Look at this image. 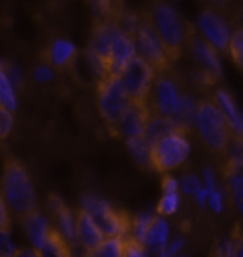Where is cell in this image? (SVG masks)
<instances>
[{
  "instance_id": "1",
  "label": "cell",
  "mask_w": 243,
  "mask_h": 257,
  "mask_svg": "<svg viewBox=\"0 0 243 257\" xmlns=\"http://www.w3.org/2000/svg\"><path fill=\"white\" fill-rule=\"evenodd\" d=\"M148 13L169 60L175 63L186 49L187 35L193 25L182 18L178 10L166 0H155Z\"/></svg>"
},
{
  "instance_id": "2",
  "label": "cell",
  "mask_w": 243,
  "mask_h": 257,
  "mask_svg": "<svg viewBox=\"0 0 243 257\" xmlns=\"http://www.w3.org/2000/svg\"><path fill=\"white\" fill-rule=\"evenodd\" d=\"M0 192L6 204L20 217L36 210V193L30 176L15 157H6L5 160Z\"/></svg>"
},
{
  "instance_id": "3",
  "label": "cell",
  "mask_w": 243,
  "mask_h": 257,
  "mask_svg": "<svg viewBox=\"0 0 243 257\" xmlns=\"http://www.w3.org/2000/svg\"><path fill=\"white\" fill-rule=\"evenodd\" d=\"M195 128L206 149L219 159H224L232 135L215 101L210 99L197 101Z\"/></svg>"
},
{
  "instance_id": "4",
  "label": "cell",
  "mask_w": 243,
  "mask_h": 257,
  "mask_svg": "<svg viewBox=\"0 0 243 257\" xmlns=\"http://www.w3.org/2000/svg\"><path fill=\"white\" fill-rule=\"evenodd\" d=\"M82 210H84L102 231L104 239L128 237L131 236L132 217L126 211L116 210L109 203L93 194L80 197Z\"/></svg>"
},
{
  "instance_id": "5",
  "label": "cell",
  "mask_w": 243,
  "mask_h": 257,
  "mask_svg": "<svg viewBox=\"0 0 243 257\" xmlns=\"http://www.w3.org/2000/svg\"><path fill=\"white\" fill-rule=\"evenodd\" d=\"M129 104H131V99L125 90V86L119 76L103 74L99 77L97 107L110 133L120 121L122 116L129 107Z\"/></svg>"
},
{
  "instance_id": "6",
  "label": "cell",
  "mask_w": 243,
  "mask_h": 257,
  "mask_svg": "<svg viewBox=\"0 0 243 257\" xmlns=\"http://www.w3.org/2000/svg\"><path fill=\"white\" fill-rule=\"evenodd\" d=\"M189 155L190 143L187 140V135L176 130L150 146L152 169L159 173H168L183 165Z\"/></svg>"
},
{
  "instance_id": "7",
  "label": "cell",
  "mask_w": 243,
  "mask_h": 257,
  "mask_svg": "<svg viewBox=\"0 0 243 257\" xmlns=\"http://www.w3.org/2000/svg\"><path fill=\"white\" fill-rule=\"evenodd\" d=\"M135 43L138 56L150 64L156 73H165L170 70L172 62L169 60L163 43L150 22L148 12H143L141 15L139 26L135 32Z\"/></svg>"
},
{
  "instance_id": "8",
  "label": "cell",
  "mask_w": 243,
  "mask_h": 257,
  "mask_svg": "<svg viewBox=\"0 0 243 257\" xmlns=\"http://www.w3.org/2000/svg\"><path fill=\"white\" fill-rule=\"evenodd\" d=\"M186 49H189L190 56L197 66L200 84L206 87L215 86L222 79V64L215 47L206 42L196 26H192L187 35Z\"/></svg>"
},
{
  "instance_id": "9",
  "label": "cell",
  "mask_w": 243,
  "mask_h": 257,
  "mask_svg": "<svg viewBox=\"0 0 243 257\" xmlns=\"http://www.w3.org/2000/svg\"><path fill=\"white\" fill-rule=\"evenodd\" d=\"M169 72L156 73L148 97V107L152 114L172 120L176 114L182 94L185 92L182 90L178 79L169 74Z\"/></svg>"
},
{
  "instance_id": "10",
  "label": "cell",
  "mask_w": 243,
  "mask_h": 257,
  "mask_svg": "<svg viewBox=\"0 0 243 257\" xmlns=\"http://www.w3.org/2000/svg\"><path fill=\"white\" fill-rule=\"evenodd\" d=\"M155 76H156V72L152 69V66L146 63L141 56H136L131 63L126 66V69L122 72L119 77L131 101L148 104V97H149Z\"/></svg>"
},
{
  "instance_id": "11",
  "label": "cell",
  "mask_w": 243,
  "mask_h": 257,
  "mask_svg": "<svg viewBox=\"0 0 243 257\" xmlns=\"http://www.w3.org/2000/svg\"><path fill=\"white\" fill-rule=\"evenodd\" d=\"M230 22L215 8H207L197 18V30L216 52H227L232 36Z\"/></svg>"
},
{
  "instance_id": "12",
  "label": "cell",
  "mask_w": 243,
  "mask_h": 257,
  "mask_svg": "<svg viewBox=\"0 0 243 257\" xmlns=\"http://www.w3.org/2000/svg\"><path fill=\"white\" fill-rule=\"evenodd\" d=\"M150 113L148 104L131 101L129 107L123 113L120 121L113 128L112 135L116 138H139L145 135L146 126L149 123Z\"/></svg>"
},
{
  "instance_id": "13",
  "label": "cell",
  "mask_w": 243,
  "mask_h": 257,
  "mask_svg": "<svg viewBox=\"0 0 243 257\" xmlns=\"http://www.w3.org/2000/svg\"><path fill=\"white\" fill-rule=\"evenodd\" d=\"M138 56L135 37L123 32L120 28L117 30L116 36L113 39L112 50L109 56V62L106 66V74L120 76V73L126 69V66Z\"/></svg>"
},
{
  "instance_id": "14",
  "label": "cell",
  "mask_w": 243,
  "mask_h": 257,
  "mask_svg": "<svg viewBox=\"0 0 243 257\" xmlns=\"http://www.w3.org/2000/svg\"><path fill=\"white\" fill-rule=\"evenodd\" d=\"M222 176L233 207L243 217V159L224 157Z\"/></svg>"
},
{
  "instance_id": "15",
  "label": "cell",
  "mask_w": 243,
  "mask_h": 257,
  "mask_svg": "<svg viewBox=\"0 0 243 257\" xmlns=\"http://www.w3.org/2000/svg\"><path fill=\"white\" fill-rule=\"evenodd\" d=\"M47 204L53 217L56 219L60 234L65 237L70 246H77L79 239H77V231H76V217L73 216V213L63 203V200L55 194H50Z\"/></svg>"
},
{
  "instance_id": "16",
  "label": "cell",
  "mask_w": 243,
  "mask_h": 257,
  "mask_svg": "<svg viewBox=\"0 0 243 257\" xmlns=\"http://www.w3.org/2000/svg\"><path fill=\"white\" fill-rule=\"evenodd\" d=\"M76 56H77V49L67 39L57 37L52 40L43 52V60L52 64L53 67L65 70L75 63Z\"/></svg>"
},
{
  "instance_id": "17",
  "label": "cell",
  "mask_w": 243,
  "mask_h": 257,
  "mask_svg": "<svg viewBox=\"0 0 243 257\" xmlns=\"http://www.w3.org/2000/svg\"><path fill=\"white\" fill-rule=\"evenodd\" d=\"M212 100L215 101L217 107L223 113L232 138L243 139V113L236 106L232 94L227 90L219 89L215 92V96Z\"/></svg>"
},
{
  "instance_id": "18",
  "label": "cell",
  "mask_w": 243,
  "mask_h": 257,
  "mask_svg": "<svg viewBox=\"0 0 243 257\" xmlns=\"http://www.w3.org/2000/svg\"><path fill=\"white\" fill-rule=\"evenodd\" d=\"M76 231H77L79 243L83 246L86 251L99 247L104 241V236L96 226L93 219L82 209L76 214Z\"/></svg>"
},
{
  "instance_id": "19",
  "label": "cell",
  "mask_w": 243,
  "mask_h": 257,
  "mask_svg": "<svg viewBox=\"0 0 243 257\" xmlns=\"http://www.w3.org/2000/svg\"><path fill=\"white\" fill-rule=\"evenodd\" d=\"M23 220V227L28 233V237L30 240V243L33 244L35 248H40L45 241H46L49 231H50V226L47 219L38 210L30 211L29 214L22 217Z\"/></svg>"
},
{
  "instance_id": "20",
  "label": "cell",
  "mask_w": 243,
  "mask_h": 257,
  "mask_svg": "<svg viewBox=\"0 0 243 257\" xmlns=\"http://www.w3.org/2000/svg\"><path fill=\"white\" fill-rule=\"evenodd\" d=\"M169 234H170V227L168 220L163 216H155L143 243L146 251L150 253V251L165 250L169 243Z\"/></svg>"
},
{
  "instance_id": "21",
  "label": "cell",
  "mask_w": 243,
  "mask_h": 257,
  "mask_svg": "<svg viewBox=\"0 0 243 257\" xmlns=\"http://www.w3.org/2000/svg\"><path fill=\"white\" fill-rule=\"evenodd\" d=\"M196 106L197 101L189 94V93H183L182 94V99L179 103L178 110L176 114L173 116L172 121L175 123V126L189 135L193 128H195V116H196Z\"/></svg>"
},
{
  "instance_id": "22",
  "label": "cell",
  "mask_w": 243,
  "mask_h": 257,
  "mask_svg": "<svg viewBox=\"0 0 243 257\" xmlns=\"http://www.w3.org/2000/svg\"><path fill=\"white\" fill-rule=\"evenodd\" d=\"M93 22H119V18L125 12L123 0H87Z\"/></svg>"
},
{
  "instance_id": "23",
  "label": "cell",
  "mask_w": 243,
  "mask_h": 257,
  "mask_svg": "<svg viewBox=\"0 0 243 257\" xmlns=\"http://www.w3.org/2000/svg\"><path fill=\"white\" fill-rule=\"evenodd\" d=\"M40 257H73L70 244L57 229H50L46 241L39 248Z\"/></svg>"
},
{
  "instance_id": "24",
  "label": "cell",
  "mask_w": 243,
  "mask_h": 257,
  "mask_svg": "<svg viewBox=\"0 0 243 257\" xmlns=\"http://www.w3.org/2000/svg\"><path fill=\"white\" fill-rule=\"evenodd\" d=\"M176 130H179V128L175 126V123L170 119L152 114L149 119V123L146 126V130H145L143 138L148 142L149 146H153L158 140L168 136L170 133H173V132H176Z\"/></svg>"
},
{
  "instance_id": "25",
  "label": "cell",
  "mask_w": 243,
  "mask_h": 257,
  "mask_svg": "<svg viewBox=\"0 0 243 257\" xmlns=\"http://www.w3.org/2000/svg\"><path fill=\"white\" fill-rule=\"evenodd\" d=\"M0 106L8 109L12 113L18 107V97H16V89L10 80L5 60L0 62Z\"/></svg>"
},
{
  "instance_id": "26",
  "label": "cell",
  "mask_w": 243,
  "mask_h": 257,
  "mask_svg": "<svg viewBox=\"0 0 243 257\" xmlns=\"http://www.w3.org/2000/svg\"><path fill=\"white\" fill-rule=\"evenodd\" d=\"M126 140V146L131 150V155L133 159L146 169H152V159H150V146L145 140L143 136L139 138H129Z\"/></svg>"
},
{
  "instance_id": "27",
  "label": "cell",
  "mask_w": 243,
  "mask_h": 257,
  "mask_svg": "<svg viewBox=\"0 0 243 257\" xmlns=\"http://www.w3.org/2000/svg\"><path fill=\"white\" fill-rule=\"evenodd\" d=\"M83 257H123V240L122 237L104 239L99 247L86 251Z\"/></svg>"
},
{
  "instance_id": "28",
  "label": "cell",
  "mask_w": 243,
  "mask_h": 257,
  "mask_svg": "<svg viewBox=\"0 0 243 257\" xmlns=\"http://www.w3.org/2000/svg\"><path fill=\"white\" fill-rule=\"evenodd\" d=\"M153 217H155V214H152L149 211H145V213H141L139 216L132 219L131 236L136 241H139L142 244L145 243V239H146V234H148V230H149Z\"/></svg>"
},
{
  "instance_id": "29",
  "label": "cell",
  "mask_w": 243,
  "mask_h": 257,
  "mask_svg": "<svg viewBox=\"0 0 243 257\" xmlns=\"http://www.w3.org/2000/svg\"><path fill=\"white\" fill-rule=\"evenodd\" d=\"M227 53L230 55L233 63L243 72V30L234 29L229 40Z\"/></svg>"
},
{
  "instance_id": "30",
  "label": "cell",
  "mask_w": 243,
  "mask_h": 257,
  "mask_svg": "<svg viewBox=\"0 0 243 257\" xmlns=\"http://www.w3.org/2000/svg\"><path fill=\"white\" fill-rule=\"evenodd\" d=\"M179 206H180L179 192L163 193L162 199L158 203L156 210L159 213V216H172L178 211Z\"/></svg>"
},
{
  "instance_id": "31",
  "label": "cell",
  "mask_w": 243,
  "mask_h": 257,
  "mask_svg": "<svg viewBox=\"0 0 243 257\" xmlns=\"http://www.w3.org/2000/svg\"><path fill=\"white\" fill-rule=\"evenodd\" d=\"M123 257H148L145 246L136 241L132 236L123 237Z\"/></svg>"
},
{
  "instance_id": "32",
  "label": "cell",
  "mask_w": 243,
  "mask_h": 257,
  "mask_svg": "<svg viewBox=\"0 0 243 257\" xmlns=\"http://www.w3.org/2000/svg\"><path fill=\"white\" fill-rule=\"evenodd\" d=\"M202 180L197 177L195 173H187L180 177V183L179 187L183 190L185 194H190V196H195L200 189H202Z\"/></svg>"
},
{
  "instance_id": "33",
  "label": "cell",
  "mask_w": 243,
  "mask_h": 257,
  "mask_svg": "<svg viewBox=\"0 0 243 257\" xmlns=\"http://www.w3.org/2000/svg\"><path fill=\"white\" fill-rule=\"evenodd\" d=\"M234 241L232 234L226 239L219 240L212 248V256L210 257H233Z\"/></svg>"
},
{
  "instance_id": "34",
  "label": "cell",
  "mask_w": 243,
  "mask_h": 257,
  "mask_svg": "<svg viewBox=\"0 0 243 257\" xmlns=\"http://www.w3.org/2000/svg\"><path fill=\"white\" fill-rule=\"evenodd\" d=\"M18 248L15 247L12 237H10V229L0 230V257H15Z\"/></svg>"
},
{
  "instance_id": "35",
  "label": "cell",
  "mask_w": 243,
  "mask_h": 257,
  "mask_svg": "<svg viewBox=\"0 0 243 257\" xmlns=\"http://www.w3.org/2000/svg\"><path fill=\"white\" fill-rule=\"evenodd\" d=\"M13 126H15L13 113L0 106V142L9 136Z\"/></svg>"
},
{
  "instance_id": "36",
  "label": "cell",
  "mask_w": 243,
  "mask_h": 257,
  "mask_svg": "<svg viewBox=\"0 0 243 257\" xmlns=\"http://www.w3.org/2000/svg\"><path fill=\"white\" fill-rule=\"evenodd\" d=\"M55 73L53 69L47 64H40L33 70V79L39 83H49L53 80Z\"/></svg>"
},
{
  "instance_id": "37",
  "label": "cell",
  "mask_w": 243,
  "mask_h": 257,
  "mask_svg": "<svg viewBox=\"0 0 243 257\" xmlns=\"http://www.w3.org/2000/svg\"><path fill=\"white\" fill-rule=\"evenodd\" d=\"M207 204L210 207V210L215 211V213H220L223 210V193L220 192L219 189L215 192L209 193V197H207Z\"/></svg>"
},
{
  "instance_id": "38",
  "label": "cell",
  "mask_w": 243,
  "mask_h": 257,
  "mask_svg": "<svg viewBox=\"0 0 243 257\" xmlns=\"http://www.w3.org/2000/svg\"><path fill=\"white\" fill-rule=\"evenodd\" d=\"M232 237L234 241L233 257H243V227H240V224L234 226Z\"/></svg>"
},
{
  "instance_id": "39",
  "label": "cell",
  "mask_w": 243,
  "mask_h": 257,
  "mask_svg": "<svg viewBox=\"0 0 243 257\" xmlns=\"http://www.w3.org/2000/svg\"><path fill=\"white\" fill-rule=\"evenodd\" d=\"M202 177H203V187L207 189V192L212 193L217 190V183H216L215 172L212 167H205L203 172H202Z\"/></svg>"
},
{
  "instance_id": "40",
  "label": "cell",
  "mask_w": 243,
  "mask_h": 257,
  "mask_svg": "<svg viewBox=\"0 0 243 257\" xmlns=\"http://www.w3.org/2000/svg\"><path fill=\"white\" fill-rule=\"evenodd\" d=\"M10 229V216L8 210V204L3 199V194L0 192V230Z\"/></svg>"
},
{
  "instance_id": "41",
  "label": "cell",
  "mask_w": 243,
  "mask_h": 257,
  "mask_svg": "<svg viewBox=\"0 0 243 257\" xmlns=\"http://www.w3.org/2000/svg\"><path fill=\"white\" fill-rule=\"evenodd\" d=\"M162 190L163 193H173L179 190V182L170 175H163V179H162Z\"/></svg>"
},
{
  "instance_id": "42",
  "label": "cell",
  "mask_w": 243,
  "mask_h": 257,
  "mask_svg": "<svg viewBox=\"0 0 243 257\" xmlns=\"http://www.w3.org/2000/svg\"><path fill=\"white\" fill-rule=\"evenodd\" d=\"M185 246V239L183 237H176L173 241L168 243V246L165 248L166 251V257H175L178 256L179 251Z\"/></svg>"
},
{
  "instance_id": "43",
  "label": "cell",
  "mask_w": 243,
  "mask_h": 257,
  "mask_svg": "<svg viewBox=\"0 0 243 257\" xmlns=\"http://www.w3.org/2000/svg\"><path fill=\"white\" fill-rule=\"evenodd\" d=\"M230 25L234 26V29H239V30H243V3L239 5L236 9L232 12V16L229 19Z\"/></svg>"
},
{
  "instance_id": "44",
  "label": "cell",
  "mask_w": 243,
  "mask_h": 257,
  "mask_svg": "<svg viewBox=\"0 0 243 257\" xmlns=\"http://www.w3.org/2000/svg\"><path fill=\"white\" fill-rule=\"evenodd\" d=\"M15 257H40L38 248L35 247H26V248H18Z\"/></svg>"
},
{
  "instance_id": "45",
  "label": "cell",
  "mask_w": 243,
  "mask_h": 257,
  "mask_svg": "<svg viewBox=\"0 0 243 257\" xmlns=\"http://www.w3.org/2000/svg\"><path fill=\"white\" fill-rule=\"evenodd\" d=\"M207 197H209V192H207L206 187L202 186V189L195 194V200L199 204V207H205L206 204H207Z\"/></svg>"
},
{
  "instance_id": "46",
  "label": "cell",
  "mask_w": 243,
  "mask_h": 257,
  "mask_svg": "<svg viewBox=\"0 0 243 257\" xmlns=\"http://www.w3.org/2000/svg\"><path fill=\"white\" fill-rule=\"evenodd\" d=\"M210 2H212V3H215L216 6H219V8H220V6H224L226 3H229L230 0H210Z\"/></svg>"
}]
</instances>
